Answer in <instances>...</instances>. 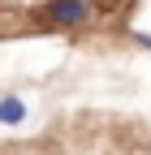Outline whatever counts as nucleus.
Wrapping results in <instances>:
<instances>
[{
  "label": "nucleus",
  "instance_id": "nucleus-1",
  "mask_svg": "<svg viewBox=\"0 0 151 155\" xmlns=\"http://www.w3.org/2000/svg\"><path fill=\"white\" fill-rule=\"evenodd\" d=\"M104 5L99 0H39V9H35V17H39L43 30H86L91 22H99Z\"/></svg>",
  "mask_w": 151,
  "mask_h": 155
},
{
  "label": "nucleus",
  "instance_id": "nucleus-2",
  "mask_svg": "<svg viewBox=\"0 0 151 155\" xmlns=\"http://www.w3.org/2000/svg\"><path fill=\"white\" fill-rule=\"evenodd\" d=\"M26 121V99L22 95H0V125H22Z\"/></svg>",
  "mask_w": 151,
  "mask_h": 155
},
{
  "label": "nucleus",
  "instance_id": "nucleus-3",
  "mask_svg": "<svg viewBox=\"0 0 151 155\" xmlns=\"http://www.w3.org/2000/svg\"><path fill=\"white\" fill-rule=\"evenodd\" d=\"M129 39H138V43H143V48L151 52V35H143V30H129Z\"/></svg>",
  "mask_w": 151,
  "mask_h": 155
},
{
  "label": "nucleus",
  "instance_id": "nucleus-4",
  "mask_svg": "<svg viewBox=\"0 0 151 155\" xmlns=\"http://www.w3.org/2000/svg\"><path fill=\"white\" fill-rule=\"evenodd\" d=\"M99 5H108V9H117V5H125V0H99Z\"/></svg>",
  "mask_w": 151,
  "mask_h": 155
}]
</instances>
